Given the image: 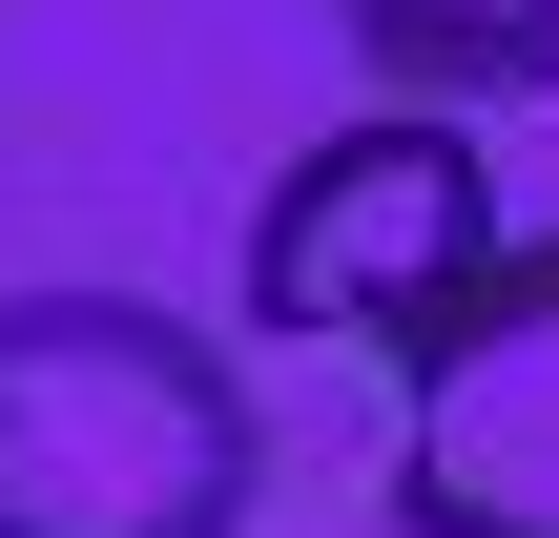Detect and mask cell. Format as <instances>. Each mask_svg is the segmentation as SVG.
Listing matches in <instances>:
<instances>
[{
    "label": "cell",
    "mask_w": 559,
    "mask_h": 538,
    "mask_svg": "<svg viewBox=\"0 0 559 538\" xmlns=\"http://www.w3.org/2000/svg\"><path fill=\"white\" fill-rule=\"evenodd\" d=\"M270 415L145 290H0V538H249Z\"/></svg>",
    "instance_id": "6da1fadb"
},
{
    "label": "cell",
    "mask_w": 559,
    "mask_h": 538,
    "mask_svg": "<svg viewBox=\"0 0 559 538\" xmlns=\"http://www.w3.org/2000/svg\"><path fill=\"white\" fill-rule=\"evenodd\" d=\"M477 270H498V166L415 83L373 124L290 145V187L249 207V332H290V352H415Z\"/></svg>",
    "instance_id": "7a4b0ae2"
},
{
    "label": "cell",
    "mask_w": 559,
    "mask_h": 538,
    "mask_svg": "<svg viewBox=\"0 0 559 538\" xmlns=\"http://www.w3.org/2000/svg\"><path fill=\"white\" fill-rule=\"evenodd\" d=\"M394 373V538H559V249H498Z\"/></svg>",
    "instance_id": "3957f363"
},
{
    "label": "cell",
    "mask_w": 559,
    "mask_h": 538,
    "mask_svg": "<svg viewBox=\"0 0 559 538\" xmlns=\"http://www.w3.org/2000/svg\"><path fill=\"white\" fill-rule=\"evenodd\" d=\"M332 41L415 104H539L559 83V0H332Z\"/></svg>",
    "instance_id": "277c9868"
}]
</instances>
